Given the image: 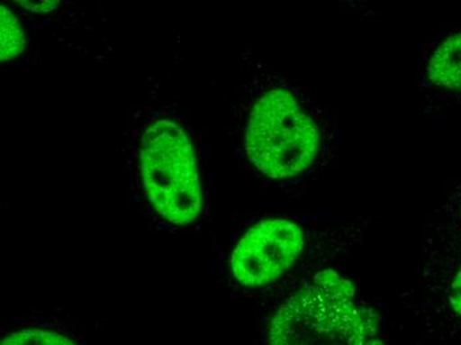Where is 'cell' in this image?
Segmentation results:
<instances>
[{"label":"cell","instance_id":"cell-4","mask_svg":"<svg viewBox=\"0 0 461 345\" xmlns=\"http://www.w3.org/2000/svg\"><path fill=\"white\" fill-rule=\"evenodd\" d=\"M399 302L423 343H461V222L446 197L426 226L420 262Z\"/></svg>","mask_w":461,"mask_h":345},{"label":"cell","instance_id":"cell-10","mask_svg":"<svg viewBox=\"0 0 461 345\" xmlns=\"http://www.w3.org/2000/svg\"><path fill=\"white\" fill-rule=\"evenodd\" d=\"M19 5H23V7L28 8V10L35 11V13H47V11L53 10L56 7V5H59L58 2H43V3H32V2H19Z\"/></svg>","mask_w":461,"mask_h":345},{"label":"cell","instance_id":"cell-7","mask_svg":"<svg viewBox=\"0 0 461 345\" xmlns=\"http://www.w3.org/2000/svg\"><path fill=\"white\" fill-rule=\"evenodd\" d=\"M23 28L10 8L2 5V60L10 61L23 52Z\"/></svg>","mask_w":461,"mask_h":345},{"label":"cell","instance_id":"cell-6","mask_svg":"<svg viewBox=\"0 0 461 345\" xmlns=\"http://www.w3.org/2000/svg\"><path fill=\"white\" fill-rule=\"evenodd\" d=\"M418 91L429 111L461 108V25L429 47Z\"/></svg>","mask_w":461,"mask_h":345},{"label":"cell","instance_id":"cell-3","mask_svg":"<svg viewBox=\"0 0 461 345\" xmlns=\"http://www.w3.org/2000/svg\"><path fill=\"white\" fill-rule=\"evenodd\" d=\"M264 345H389L378 308L339 268L303 282L278 305Z\"/></svg>","mask_w":461,"mask_h":345},{"label":"cell","instance_id":"cell-5","mask_svg":"<svg viewBox=\"0 0 461 345\" xmlns=\"http://www.w3.org/2000/svg\"><path fill=\"white\" fill-rule=\"evenodd\" d=\"M140 170L146 197L167 222H195L203 207L201 176L190 136L174 120L146 128L140 147Z\"/></svg>","mask_w":461,"mask_h":345},{"label":"cell","instance_id":"cell-9","mask_svg":"<svg viewBox=\"0 0 461 345\" xmlns=\"http://www.w3.org/2000/svg\"><path fill=\"white\" fill-rule=\"evenodd\" d=\"M447 198V201L451 204L452 209H454L455 214L459 218L461 222V179L452 187L451 190L447 192V195H444Z\"/></svg>","mask_w":461,"mask_h":345},{"label":"cell","instance_id":"cell-1","mask_svg":"<svg viewBox=\"0 0 461 345\" xmlns=\"http://www.w3.org/2000/svg\"><path fill=\"white\" fill-rule=\"evenodd\" d=\"M371 218L317 213L311 217H266L247 227L229 254L232 282L263 293L289 275L303 282L353 254L369 238Z\"/></svg>","mask_w":461,"mask_h":345},{"label":"cell","instance_id":"cell-2","mask_svg":"<svg viewBox=\"0 0 461 345\" xmlns=\"http://www.w3.org/2000/svg\"><path fill=\"white\" fill-rule=\"evenodd\" d=\"M339 145L336 112L285 81L260 86L247 106L244 156L271 181L316 179L333 164Z\"/></svg>","mask_w":461,"mask_h":345},{"label":"cell","instance_id":"cell-8","mask_svg":"<svg viewBox=\"0 0 461 345\" xmlns=\"http://www.w3.org/2000/svg\"><path fill=\"white\" fill-rule=\"evenodd\" d=\"M2 345H77L72 339L55 331L31 328L11 333L2 341Z\"/></svg>","mask_w":461,"mask_h":345}]
</instances>
